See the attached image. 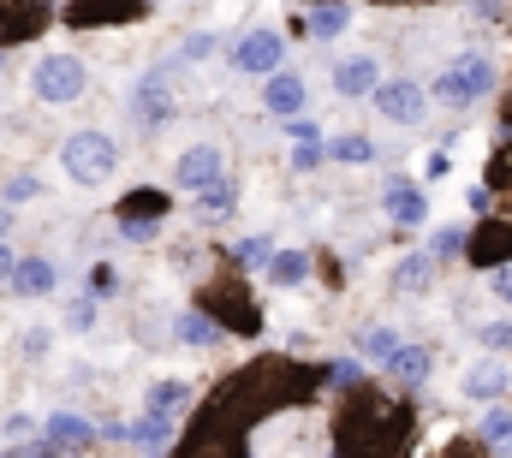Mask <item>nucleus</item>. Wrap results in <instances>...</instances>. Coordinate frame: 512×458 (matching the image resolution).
Returning a JSON list of instances; mask_svg holds the SVG:
<instances>
[{
  "instance_id": "f257e3e1",
  "label": "nucleus",
  "mask_w": 512,
  "mask_h": 458,
  "mask_svg": "<svg viewBox=\"0 0 512 458\" xmlns=\"http://www.w3.org/2000/svg\"><path fill=\"white\" fill-rule=\"evenodd\" d=\"M60 167H66L72 185H102V179H114L120 149H114V137H102V131H78V137H66Z\"/></svg>"
},
{
  "instance_id": "f03ea898",
  "label": "nucleus",
  "mask_w": 512,
  "mask_h": 458,
  "mask_svg": "<svg viewBox=\"0 0 512 458\" xmlns=\"http://www.w3.org/2000/svg\"><path fill=\"white\" fill-rule=\"evenodd\" d=\"M495 90V60L489 54H459L453 66H441V78H435V96L447 102V108H471V102H483Z\"/></svg>"
},
{
  "instance_id": "7ed1b4c3",
  "label": "nucleus",
  "mask_w": 512,
  "mask_h": 458,
  "mask_svg": "<svg viewBox=\"0 0 512 458\" xmlns=\"http://www.w3.org/2000/svg\"><path fill=\"white\" fill-rule=\"evenodd\" d=\"M30 84H36V96L42 102H78L84 96V84H90V72H84V60L78 54H42L36 60V72H30Z\"/></svg>"
},
{
  "instance_id": "20e7f679",
  "label": "nucleus",
  "mask_w": 512,
  "mask_h": 458,
  "mask_svg": "<svg viewBox=\"0 0 512 458\" xmlns=\"http://www.w3.org/2000/svg\"><path fill=\"white\" fill-rule=\"evenodd\" d=\"M221 149L215 143H191L185 155H179V167H173V179L185 185V191H209V185H221Z\"/></svg>"
},
{
  "instance_id": "39448f33",
  "label": "nucleus",
  "mask_w": 512,
  "mask_h": 458,
  "mask_svg": "<svg viewBox=\"0 0 512 458\" xmlns=\"http://www.w3.org/2000/svg\"><path fill=\"white\" fill-rule=\"evenodd\" d=\"M376 108H382V119H393V125H417V119H423V90H417L411 78H393V84L376 90Z\"/></svg>"
},
{
  "instance_id": "423d86ee",
  "label": "nucleus",
  "mask_w": 512,
  "mask_h": 458,
  "mask_svg": "<svg viewBox=\"0 0 512 458\" xmlns=\"http://www.w3.org/2000/svg\"><path fill=\"white\" fill-rule=\"evenodd\" d=\"M280 54H286V42H280L274 30H251V36L233 48V60H239L245 72H274V66H280Z\"/></svg>"
},
{
  "instance_id": "0eeeda50",
  "label": "nucleus",
  "mask_w": 512,
  "mask_h": 458,
  "mask_svg": "<svg viewBox=\"0 0 512 458\" xmlns=\"http://www.w3.org/2000/svg\"><path fill=\"white\" fill-rule=\"evenodd\" d=\"M262 108L280 119H298L304 114V78H292V72H274L268 78V90H262Z\"/></svg>"
},
{
  "instance_id": "6e6552de",
  "label": "nucleus",
  "mask_w": 512,
  "mask_h": 458,
  "mask_svg": "<svg viewBox=\"0 0 512 458\" xmlns=\"http://www.w3.org/2000/svg\"><path fill=\"white\" fill-rule=\"evenodd\" d=\"M334 90H340V96H376V90H382L376 60H364V54L340 60V66H334Z\"/></svg>"
},
{
  "instance_id": "1a4fd4ad",
  "label": "nucleus",
  "mask_w": 512,
  "mask_h": 458,
  "mask_svg": "<svg viewBox=\"0 0 512 458\" xmlns=\"http://www.w3.org/2000/svg\"><path fill=\"white\" fill-rule=\"evenodd\" d=\"M387 215L399 221V227H423V215H429V197L417 191V185H387Z\"/></svg>"
},
{
  "instance_id": "9d476101",
  "label": "nucleus",
  "mask_w": 512,
  "mask_h": 458,
  "mask_svg": "<svg viewBox=\"0 0 512 458\" xmlns=\"http://www.w3.org/2000/svg\"><path fill=\"white\" fill-rule=\"evenodd\" d=\"M507 387H512L507 363H471V369H465V393H471V399H501Z\"/></svg>"
},
{
  "instance_id": "9b49d317",
  "label": "nucleus",
  "mask_w": 512,
  "mask_h": 458,
  "mask_svg": "<svg viewBox=\"0 0 512 458\" xmlns=\"http://www.w3.org/2000/svg\"><path fill=\"white\" fill-rule=\"evenodd\" d=\"M12 286H18V298H48V292H54V262H42V256H18Z\"/></svg>"
},
{
  "instance_id": "f8f14e48",
  "label": "nucleus",
  "mask_w": 512,
  "mask_h": 458,
  "mask_svg": "<svg viewBox=\"0 0 512 458\" xmlns=\"http://www.w3.org/2000/svg\"><path fill=\"white\" fill-rule=\"evenodd\" d=\"M387 375H393L399 387H417V381L429 375V351H423V345H399V351L387 357Z\"/></svg>"
},
{
  "instance_id": "ddd939ff",
  "label": "nucleus",
  "mask_w": 512,
  "mask_h": 458,
  "mask_svg": "<svg viewBox=\"0 0 512 458\" xmlns=\"http://www.w3.org/2000/svg\"><path fill=\"white\" fill-rule=\"evenodd\" d=\"M90 435H96V429H90L84 417H72V411H54V417H48V441H54V447H72V453H78V447H90Z\"/></svg>"
},
{
  "instance_id": "4468645a",
  "label": "nucleus",
  "mask_w": 512,
  "mask_h": 458,
  "mask_svg": "<svg viewBox=\"0 0 512 458\" xmlns=\"http://www.w3.org/2000/svg\"><path fill=\"white\" fill-rule=\"evenodd\" d=\"M322 155H328V143H322V131H316L310 119H298V125H292V161H298V167H316Z\"/></svg>"
},
{
  "instance_id": "2eb2a0df",
  "label": "nucleus",
  "mask_w": 512,
  "mask_h": 458,
  "mask_svg": "<svg viewBox=\"0 0 512 458\" xmlns=\"http://www.w3.org/2000/svg\"><path fill=\"white\" fill-rule=\"evenodd\" d=\"M328 155H334V161H346V167H364V161H376V143H370L364 131H346V137H334V143H328Z\"/></svg>"
},
{
  "instance_id": "dca6fc26",
  "label": "nucleus",
  "mask_w": 512,
  "mask_h": 458,
  "mask_svg": "<svg viewBox=\"0 0 512 458\" xmlns=\"http://www.w3.org/2000/svg\"><path fill=\"white\" fill-rule=\"evenodd\" d=\"M304 274H310V256H304V250H286V256L268 262V280H274V286H298Z\"/></svg>"
},
{
  "instance_id": "f3484780",
  "label": "nucleus",
  "mask_w": 512,
  "mask_h": 458,
  "mask_svg": "<svg viewBox=\"0 0 512 458\" xmlns=\"http://www.w3.org/2000/svg\"><path fill=\"white\" fill-rule=\"evenodd\" d=\"M429 268H435V256H399V268H393L399 292H423L429 286Z\"/></svg>"
},
{
  "instance_id": "a211bd4d",
  "label": "nucleus",
  "mask_w": 512,
  "mask_h": 458,
  "mask_svg": "<svg viewBox=\"0 0 512 458\" xmlns=\"http://www.w3.org/2000/svg\"><path fill=\"white\" fill-rule=\"evenodd\" d=\"M346 24H352V12H346V6H322V12H310V18H304V36H340Z\"/></svg>"
},
{
  "instance_id": "6ab92c4d",
  "label": "nucleus",
  "mask_w": 512,
  "mask_h": 458,
  "mask_svg": "<svg viewBox=\"0 0 512 458\" xmlns=\"http://www.w3.org/2000/svg\"><path fill=\"white\" fill-rule=\"evenodd\" d=\"M185 405V387L179 381H155L149 387V417H167V411H179Z\"/></svg>"
},
{
  "instance_id": "aec40b11",
  "label": "nucleus",
  "mask_w": 512,
  "mask_h": 458,
  "mask_svg": "<svg viewBox=\"0 0 512 458\" xmlns=\"http://www.w3.org/2000/svg\"><path fill=\"white\" fill-rule=\"evenodd\" d=\"M483 441H489V447H501V453H512V411L495 405V411L483 417Z\"/></svg>"
},
{
  "instance_id": "412c9836",
  "label": "nucleus",
  "mask_w": 512,
  "mask_h": 458,
  "mask_svg": "<svg viewBox=\"0 0 512 458\" xmlns=\"http://www.w3.org/2000/svg\"><path fill=\"white\" fill-rule=\"evenodd\" d=\"M179 340L185 345H209L215 340V322H209V316H179Z\"/></svg>"
},
{
  "instance_id": "4be33fe9",
  "label": "nucleus",
  "mask_w": 512,
  "mask_h": 458,
  "mask_svg": "<svg viewBox=\"0 0 512 458\" xmlns=\"http://www.w3.org/2000/svg\"><path fill=\"white\" fill-rule=\"evenodd\" d=\"M465 250V227H441L429 238V256H459Z\"/></svg>"
},
{
  "instance_id": "5701e85b",
  "label": "nucleus",
  "mask_w": 512,
  "mask_h": 458,
  "mask_svg": "<svg viewBox=\"0 0 512 458\" xmlns=\"http://www.w3.org/2000/svg\"><path fill=\"white\" fill-rule=\"evenodd\" d=\"M197 209H203V221H209V215H227V209H233V191H227V185H215V191H197Z\"/></svg>"
},
{
  "instance_id": "b1692460",
  "label": "nucleus",
  "mask_w": 512,
  "mask_h": 458,
  "mask_svg": "<svg viewBox=\"0 0 512 458\" xmlns=\"http://www.w3.org/2000/svg\"><path fill=\"white\" fill-rule=\"evenodd\" d=\"M137 114H143V119H161V114H167V96H161V84H155V78L143 84V96H137Z\"/></svg>"
},
{
  "instance_id": "393cba45",
  "label": "nucleus",
  "mask_w": 512,
  "mask_h": 458,
  "mask_svg": "<svg viewBox=\"0 0 512 458\" xmlns=\"http://www.w3.org/2000/svg\"><path fill=\"white\" fill-rule=\"evenodd\" d=\"M131 441H143V447H167V423H161V417H143V423L131 429Z\"/></svg>"
},
{
  "instance_id": "a878e982",
  "label": "nucleus",
  "mask_w": 512,
  "mask_h": 458,
  "mask_svg": "<svg viewBox=\"0 0 512 458\" xmlns=\"http://www.w3.org/2000/svg\"><path fill=\"white\" fill-rule=\"evenodd\" d=\"M239 262H274V244L268 238H239Z\"/></svg>"
},
{
  "instance_id": "bb28decb",
  "label": "nucleus",
  "mask_w": 512,
  "mask_h": 458,
  "mask_svg": "<svg viewBox=\"0 0 512 458\" xmlns=\"http://www.w3.org/2000/svg\"><path fill=\"white\" fill-rule=\"evenodd\" d=\"M364 351H370V357H393V351H399V345H393V334H387V328H370V334H364Z\"/></svg>"
},
{
  "instance_id": "cd10ccee",
  "label": "nucleus",
  "mask_w": 512,
  "mask_h": 458,
  "mask_svg": "<svg viewBox=\"0 0 512 458\" xmlns=\"http://www.w3.org/2000/svg\"><path fill=\"white\" fill-rule=\"evenodd\" d=\"M30 197H36V179H30V173L6 185V209H12V203H30Z\"/></svg>"
},
{
  "instance_id": "c85d7f7f",
  "label": "nucleus",
  "mask_w": 512,
  "mask_h": 458,
  "mask_svg": "<svg viewBox=\"0 0 512 458\" xmlns=\"http://www.w3.org/2000/svg\"><path fill=\"white\" fill-rule=\"evenodd\" d=\"M90 316H96V304H90V298H78V304L66 310V322H72V334H84V328H90Z\"/></svg>"
},
{
  "instance_id": "c756f323",
  "label": "nucleus",
  "mask_w": 512,
  "mask_h": 458,
  "mask_svg": "<svg viewBox=\"0 0 512 458\" xmlns=\"http://www.w3.org/2000/svg\"><path fill=\"white\" fill-rule=\"evenodd\" d=\"M209 54H215V36H191L185 42V60H209Z\"/></svg>"
},
{
  "instance_id": "7c9ffc66",
  "label": "nucleus",
  "mask_w": 512,
  "mask_h": 458,
  "mask_svg": "<svg viewBox=\"0 0 512 458\" xmlns=\"http://www.w3.org/2000/svg\"><path fill=\"white\" fill-rule=\"evenodd\" d=\"M108 292H114V268H96L90 274V298H108Z\"/></svg>"
},
{
  "instance_id": "2f4dec72",
  "label": "nucleus",
  "mask_w": 512,
  "mask_h": 458,
  "mask_svg": "<svg viewBox=\"0 0 512 458\" xmlns=\"http://www.w3.org/2000/svg\"><path fill=\"white\" fill-rule=\"evenodd\" d=\"M483 340H489V345H501V351H507V345H512V322H489V328H483Z\"/></svg>"
},
{
  "instance_id": "473e14b6",
  "label": "nucleus",
  "mask_w": 512,
  "mask_h": 458,
  "mask_svg": "<svg viewBox=\"0 0 512 458\" xmlns=\"http://www.w3.org/2000/svg\"><path fill=\"white\" fill-rule=\"evenodd\" d=\"M30 435H36V417H24V411H18V417H12V447H18V441H30Z\"/></svg>"
},
{
  "instance_id": "72a5a7b5",
  "label": "nucleus",
  "mask_w": 512,
  "mask_h": 458,
  "mask_svg": "<svg viewBox=\"0 0 512 458\" xmlns=\"http://www.w3.org/2000/svg\"><path fill=\"white\" fill-rule=\"evenodd\" d=\"M489 286H495V298H507V304H512V268H495V280H489Z\"/></svg>"
},
{
  "instance_id": "f704fd0d",
  "label": "nucleus",
  "mask_w": 512,
  "mask_h": 458,
  "mask_svg": "<svg viewBox=\"0 0 512 458\" xmlns=\"http://www.w3.org/2000/svg\"><path fill=\"white\" fill-rule=\"evenodd\" d=\"M12 274H18V262H12V250L0 244V286H12Z\"/></svg>"
},
{
  "instance_id": "c9c22d12",
  "label": "nucleus",
  "mask_w": 512,
  "mask_h": 458,
  "mask_svg": "<svg viewBox=\"0 0 512 458\" xmlns=\"http://www.w3.org/2000/svg\"><path fill=\"white\" fill-rule=\"evenodd\" d=\"M12 458H48V447H24V453L12 447Z\"/></svg>"
}]
</instances>
